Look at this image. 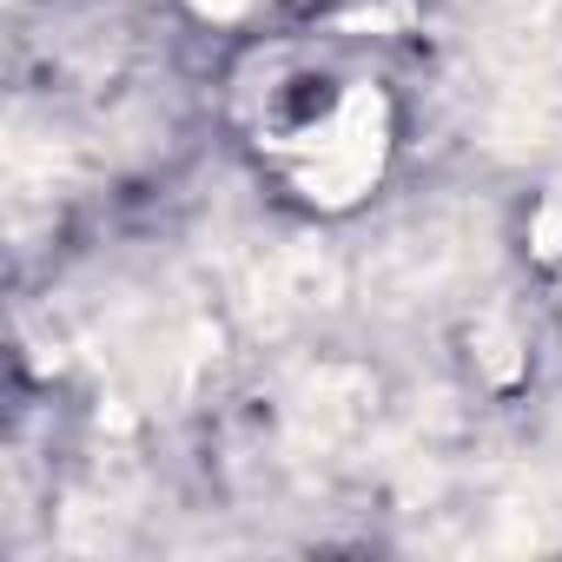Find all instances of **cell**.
<instances>
[{
  "instance_id": "1",
  "label": "cell",
  "mask_w": 562,
  "mask_h": 562,
  "mask_svg": "<svg viewBox=\"0 0 562 562\" xmlns=\"http://www.w3.org/2000/svg\"><path fill=\"white\" fill-rule=\"evenodd\" d=\"M258 139L271 146L278 172H285L312 205H351L384 172L391 120H384V100L364 80L299 67L265 93Z\"/></svg>"
},
{
  "instance_id": "3",
  "label": "cell",
  "mask_w": 562,
  "mask_h": 562,
  "mask_svg": "<svg viewBox=\"0 0 562 562\" xmlns=\"http://www.w3.org/2000/svg\"><path fill=\"white\" fill-rule=\"evenodd\" d=\"M555 258H562V245H555Z\"/></svg>"
},
{
  "instance_id": "2",
  "label": "cell",
  "mask_w": 562,
  "mask_h": 562,
  "mask_svg": "<svg viewBox=\"0 0 562 562\" xmlns=\"http://www.w3.org/2000/svg\"><path fill=\"white\" fill-rule=\"evenodd\" d=\"M192 8H199V14H212V21H238L251 0H192Z\"/></svg>"
}]
</instances>
